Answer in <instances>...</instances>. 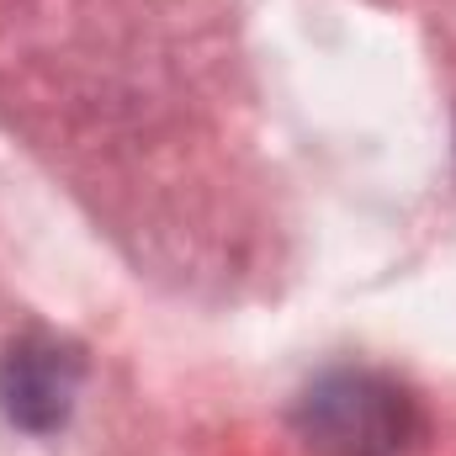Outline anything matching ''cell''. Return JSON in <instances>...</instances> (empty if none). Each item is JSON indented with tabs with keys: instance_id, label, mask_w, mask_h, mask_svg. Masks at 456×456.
<instances>
[{
	"instance_id": "cell-1",
	"label": "cell",
	"mask_w": 456,
	"mask_h": 456,
	"mask_svg": "<svg viewBox=\"0 0 456 456\" xmlns=\"http://www.w3.org/2000/svg\"><path fill=\"white\" fill-rule=\"evenodd\" d=\"M303 430L330 456H393L414 430V409L393 382L371 371H335L308 387Z\"/></svg>"
},
{
	"instance_id": "cell-2",
	"label": "cell",
	"mask_w": 456,
	"mask_h": 456,
	"mask_svg": "<svg viewBox=\"0 0 456 456\" xmlns=\"http://www.w3.org/2000/svg\"><path fill=\"white\" fill-rule=\"evenodd\" d=\"M80 393V355L48 335H27L0 361V403L21 430H59Z\"/></svg>"
}]
</instances>
